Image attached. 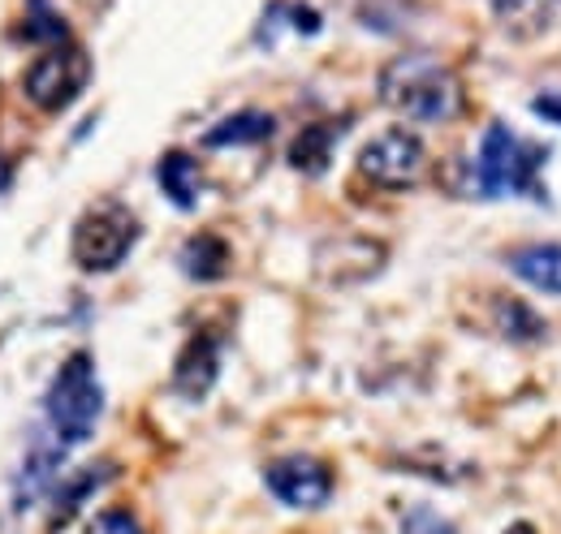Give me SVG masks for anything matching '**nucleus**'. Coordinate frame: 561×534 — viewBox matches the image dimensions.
<instances>
[{"mask_svg":"<svg viewBox=\"0 0 561 534\" xmlns=\"http://www.w3.org/2000/svg\"><path fill=\"white\" fill-rule=\"evenodd\" d=\"M501 328H505V336H514V340H536V336L545 333V324L523 302H501Z\"/></svg>","mask_w":561,"mask_h":534,"instance_id":"obj_17","label":"nucleus"},{"mask_svg":"<svg viewBox=\"0 0 561 534\" xmlns=\"http://www.w3.org/2000/svg\"><path fill=\"white\" fill-rule=\"evenodd\" d=\"M61 453H66V444H53V449H35V453L26 457V466H22V474H18L22 509H26L31 500L48 496V483L57 478V466H61Z\"/></svg>","mask_w":561,"mask_h":534,"instance_id":"obj_14","label":"nucleus"},{"mask_svg":"<svg viewBox=\"0 0 561 534\" xmlns=\"http://www.w3.org/2000/svg\"><path fill=\"white\" fill-rule=\"evenodd\" d=\"M358 173L380 190H411L427 173V147L420 134L385 130L358 151Z\"/></svg>","mask_w":561,"mask_h":534,"instance_id":"obj_5","label":"nucleus"},{"mask_svg":"<svg viewBox=\"0 0 561 534\" xmlns=\"http://www.w3.org/2000/svg\"><path fill=\"white\" fill-rule=\"evenodd\" d=\"M139 242V220L126 202H95L73 229V264L82 271H113Z\"/></svg>","mask_w":561,"mask_h":534,"instance_id":"obj_4","label":"nucleus"},{"mask_svg":"<svg viewBox=\"0 0 561 534\" xmlns=\"http://www.w3.org/2000/svg\"><path fill=\"white\" fill-rule=\"evenodd\" d=\"M22 35H26V39H39V44H66V22H61L44 0H35L31 13H26Z\"/></svg>","mask_w":561,"mask_h":534,"instance_id":"obj_16","label":"nucleus"},{"mask_svg":"<svg viewBox=\"0 0 561 534\" xmlns=\"http://www.w3.org/2000/svg\"><path fill=\"white\" fill-rule=\"evenodd\" d=\"M342 138V126H329V121H316V126H302L298 138L289 142V164L307 177H320L333 160V142Z\"/></svg>","mask_w":561,"mask_h":534,"instance_id":"obj_11","label":"nucleus"},{"mask_svg":"<svg viewBox=\"0 0 561 534\" xmlns=\"http://www.w3.org/2000/svg\"><path fill=\"white\" fill-rule=\"evenodd\" d=\"M264 483H268V491L277 496L280 504H289V509H320L333 496L329 466L316 462V457H302V453L273 462V466L264 469Z\"/></svg>","mask_w":561,"mask_h":534,"instance_id":"obj_7","label":"nucleus"},{"mask_svg":"<svg viewBox=\"0 0 561 534\" xmlns=\"http://www.w3.org/2000/svg\"><path fill=\"white\" fill-rule=\"evenodd\" d=\"M273 130H277V121H273L268 113L242 108V113L225 117L220 126H211V130L204 134V147H251V142L273 138Z\"/></svg>","mask_w":561,"mask_h":534,"instance_id":"obj_12","label":"nucleus"},{"mask_svg":"<svg viewBox=\"0 0 561 534\" xmlns=\"http://www.w3.org/2000/svg\"><path fill=\"white\" fill-rule=\"evenodd\" d=\"M545 147L523 142L510 126H489L480 142V160H476V186L484 199L501 195H527V199H545L540 190V164H545Z\"/></svg>","mask_w":561,"mask_h":534,"instance_id":"obj_3","label":"nucleus"},{"mask_svg":"<svg viewBox=\"0 0 561 534\" xmlns=\"http://www.w3.org/2000/svg\"><path fill=\"white\" fill-rule=\"evenodd\" d=\"M505 534H536V531H531L527 522H518V526H510V531H505Z\"/></svg>","mask_w":561,"mask_h":534,"instance_id":"obj_22","label":"nucleus"},{"mask_svg":"<svg viewBox=\"0 0 561 534\" xmlns=\"http://www.w3.org/2000/svg\"><path fill=\"white\" fill-rule=\"evenodd\" d=\"M87 534H142V526L135 522V513H126V509H104L100 518H91Z\"/></svg>","mask_w":561,"mask_h":534,"instance_id":"obj_19","label":"nucleus"},{"mask_svg":"<svg viewBox=\"0 0 561 534\" xmlns=\"http://www.w3.org/2000/svg\"><path fill=\"white\" fill-rule=\"evenodd\" d=\"M531 113H540L545 121L561 126V91H545V95H536V100H531Z\"/></svg>","mask_w":561,"mask_h":534,"instance_id":"obj_20","label":"nucleus"},{"mask_svg":"<svg viewBox=\"0 0 561 534\" xmlns=\"http://www.w3.org/2000/svg\"><path fill=\"white\" fill-rule=\"evenodd\" d=\"M108 469L113 466H91L82 469V474H73L66 487H57V496H53V504H57V513H53V526H66L73 513L82 509V500H91V491L108 478Z\"/></svg>","mask_w":561,"mask_h":534,"instance_id":"obj_15","label":"nucleus"},{"mask_svg":"<svg viewBox=\"0 0 561 534\" xmlns=\"http://www.w3.org/2000/svg\"><path fill=\"white\" fill-rule=\"evenodd\" d=\"M182 267L191 280H220L229 271V246L216 233H195L182 246Z\"/></svg>","mask_w":561,"mask_h":534,"instance_id":"obj_13","label":"nucleus"},{"mask_svg":"<svg viewBox=\"0 0 561 534\" xmlns=\"http://www.w3.org/2000/svg\"><path fill=\"white\" fill-rule=\"evenodd\" d=\"M9 182H13V169H9V160H4V155H0V190H4V186H9Z\"/></svg>","mask_w":561,"mask_h":534,"instance_id":"obj_21","label":"nucleus"},{"mask_svg":"<svg viewBox=\"0 0 561 534\" xmlns=\"http://www.w3.org/2000/svg\"><path fill=\"white\" fill-rule=\"evenodd\" d=\"M376 91L385 108H393L407 121H423V126H440L462 113V78L427 53L393 57L380 69Z\"/></svg>","mask_w":561,"mask_h":534,"instance_id":"obj_1","label":"nucleus"},{"mask_svg":"<svg viewBox=\"0 0 561 534\" xmlns=\"http://www.w3.org/2000/svg\"><path fill=\"white\" fill-rule=\"evenodd\" d=\"M156 182H160V190L169 195V202L182 207V211H191V207L199 202V190H204L199 160H191L186 151H169V155H160V164H156Z\"/></svg>","mask_w":561,"mask_h":534,"instance_id":"obj_10","label":"nucleus"},{"mask_svg":"<svg viewBox=\"0 0 561 534\" xmlns=\"http://www.w3.org/2000/svg\"><path fill=\"white\" fill-rule=\"evenodd\" d=\"M510 271L540 293H561V242H531L510 251Z\"/></svg>","mask_w":561,"mask_h":534,"instance_id":"obj_9","label":"nucleus"},{"mask_svg":"<svg viewBox=\"0 0 561 534\" xmlns=\"http://www.w3.org/2000/svg\"><path fill=\"white\" fill-rule=\"evenodd\" d=\"M216 380H220V336L211 333V328H199L182 345V353H178L173 388L186 400H204Z\"/></svg>","mask_w":561,"mask_h":534,"instance_id":"obj_8","label":"nucleus"},{"mask_svg":"<svg viewBox=\"0 0 561 534\" xmlns=\"http://www.w3.org/2000/svg\"><path fill=\"white\" fill-rule=\"evenodd\" d=\"M402 534H458V526H454L449 518H440L436 509L420 504V509H411V513L402 518Z\"/></svg>","mask_w":561,"mask_h":534,"instance_id":"obj_18","label":"nucleus"},{"mask_svg":"<svg viewBox=\"0 0 561 534\" xmlns=\"http://www.w3.org/2000/svg\"><path fill=\"white\" fill-rule=\"evenodd\" d=\"M87 78H91L87 53L73 48V44H57V48H48L35 66L22 73V95L39 113H61V108H70L73 100L82 95Z\"/></svg>","mask_w":561,"mask_h":534,"instance_id":"obj_6","label":"nucleus"},{"mask_svg":"<svg viewBox=\"0 0 561 534\" xmlns=\"http://www.w3.org/2000/svg\"><path fill=\"white\" fill-rule=\"evenodd\" d=\"M104 414V388H100V375H95V358L87 349H78L66 358V367L57 371L48 397H44V418L57 436V444H82L91 440L95 422Z\"/></svg>","mask_w":561,"mask_h":534,"instance_id":"obj_2","label":"nucleus"}]
</instances>
